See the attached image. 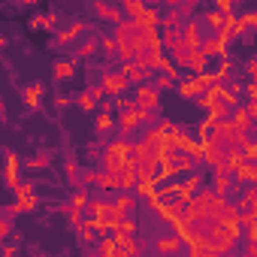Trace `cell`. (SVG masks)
<instances>
[{
  "instance_id": "obj_6",
  "label": "cell",
  "mask_w": 257,
  "mask_h": 257,
  "mask_svg": "<svg viewBox=\"0 0 257 257\" xmlns=\"http://www.w3.org/2000/svg\"><path fill=\"white\" fill-rule=\"evenodd\" d=\"M19 173H22V158H19L16 152H10V155H7V170H4V182H7L10 191H16V188L22 185Z\"/></svg>"
},
{
  "instance_id": "obj_27",
  "label": "cell",
  "mask_w": 257,
  "mask_h": 257,
  "mask_svg": "<svg viewBox=\"0 0 257 257\" xmlns=\"http://www.w3.org/2000/svg\"><path fill=\"white\" fill-rule=\"evenodd\" d=\"M137 230H140L137 218H121L115 224V236H137Z\"/></svg>"
},
{
  "instance_id": "obj_58",
  "label": "cell",
  "mask_w": 257,
  "mask_h": 257,
  "mask_svg": "<svg viewBox=\"0 0 257 257\" xmlns=\"http://www.w3.org/2000/svg\"><path fill=\"white\" fill-rule=\"evenodd\" d=\"M224 257H236V254H224Z\"/></svg>"
},
{
  "instance_id": "obj_54",
  "label": "cell",
  "mask_w": 257,
  "mask_h": 257,
  "mask_svg": "<svg viewBox=\"0 0 257 257\" xmlns=\"http://www.w3.org/2000/svg\"><path fill=\"white\" fill-rule=\"evenodd\" d=\"M242 109H245V112H248V118H251V121H254V118H257V100H248V103H245V106H242Z\"/></svg>"
},
{
  "instance_id": "obj_34",
  "label": "cell",
  "mask_w": 257,
  "mask_h": 257,
  "mask_svg": "<svg viewBox=\"0 0 257 257\" xmlns=\"http://www.w3.org/2000/svg\"><path fill=\"white\" fill-rule=\"evenodd\" d=\"M22 167H28V170H34V173H43V170H49V155H37V158H31V161H25Z\"/></svg>"
},
{
  "instance_id": "obj_8",
  "label": "cell",
  "mask_w": 257,
  "mask_h": 257,
  "mask_svg": "<svg viewBox=\"0 0 257 257\" xmlns=\"http://www.w3.org/2000/svg\"><path fill=\"white\" fill-rule=\"evenodd\" d=\"M179 37H182V46H188V49H200V43H203L200 22H197V19L185 22V25H182V31H179Z\"/></svg>"
},
{
  "instance_id": "obj_52",
  "label": "cell",
  "mask_w": 257,
  "mask_h": 257,
  "mask_svg": "<svg viewBox=\"0 0 257 257\" xmlns=\"http://www.w3.org/2000/svg\"><path fill=\"white\" fill-rule=\"evenodd\" d=\"M242 91H245V97H248V100H257V82H254V79H251V82H245V85H242Z\"/></svg>"
},
{
  "instance_id": "obj_57",
  "label": "cell",
  "mask_w": 257,
  "mask_h": 257,
  "mask_svg": "<svg viewBox=\"0 0 257 257\" xmlns=\"http://www.w3.org/2000/svg\"><path fill=\"white\" fill-rule=\"evenodd\" d=\"M0 115H4V100H0Z\"/></svg>"
},
{
  "instance_id": "obj_41",
  "label": "cell",
  "mask_w": 257,
  "mask_h": 257,
  "mask_svg": "<svg viewBox=\"0 0 257 257\" xmlns=\"http://www.w3.org/2000/svg\"><path fill=\"white\" fill-rule=\"evenodd\" d=\"M79 236H82V242H88V245H97V239H100V236L91 230V224H88V221H82V227H79Z\"/></svg>"
},
{
  "instance_id": "obj_19",
  "label": "cell",
  "mask_w": 257,
  "mask_h": 257,
  "mask_svg": "<svg viewBox=\"0 0 257 257\" xmlns=\"http://www.w3.org/2000/svg\"><path fill=\"white\" fill-rule=\"evenodd\" d=\"M82 31H85V22H73L70 28H61V31L55 34V46H70Z\"/></svg>"
},
{
  "instance_id": "obj_36",
  "label": "cell",
  "mask_w": 257,
  "mask_h": 257,
  "mask_svg": "<svg viewBox=\"0 0 257 257\" xmlns=\"http://www.w3.org/2000/svg\"><path fill=\"white\" fill-rule=\"evenodd\" d=\"M76 103H79V106H82V109H85V112H94V109H97V100H94V97H91V94H88V88H85V91H79V94H76Z\"/></svg>"
},
{
  "instance_id": "obj_45",
  "label": "cell",
  "mask_w": 257,
  "mask_h": 257,
  "mask_svg": "<svg viewBox=\"0 0 257 257\" xmlns=\"http://www.w3.org/2000/svg\"><path fill=\"white\" fill-rule=\"evenodd\" d=\"M0 257H19V242H4L0 245Z\"/></svg>"
},
{
  "instance_id": "obj_2",
  "label": "cell",
  "mask_w": 257,
  "mask_h": 257,
  "mask_svg": "<svg viewBox=\"0 0 257 257\" xmlns=\"http://www.w3.org/2000/svg\"><path fill=\"white\" fill-rule=\"evenodd\" d=\"M134 109L161 112V94L152 88V82H143V85H137V94H134Z\"/></svg>"
},
{
  "instance_id": "obj_55",
  "label": "cell",
  "mask_w": 257,
  "mask_h": 257,
  "mask_svg": "<svg viewBox=\"0 0 257 257\" xmlns=\"http://www.w3.org/2000/svg\"><path fill=\"white\" fill-rule=\"evenodd\" d=\"M88 94H91L94 100H106V94H103V88H100V85H91V88H88Z\"/></svg>"
},
{
  "instance_id": "obj_13",
  "label": "cell",
  "mask_w": 257,
  "mask_h": 257,
  "mask_svg": "<svg viewBox=\"0 0 257 257\" xmlns=\"http://www.w3.org/2000/svg\"><path fill=\"white\" fill-rule=\"evenodd\" d=\"M176 91H179V97H185V100H197L200 94H206L197 76H191V79H182V82L176 85Z\"/></svg>"
},
{
  "instance_id": "obj_50",
  "label": "cell",
  "mask_w": 257,
  "mask_h": 257,
  "mask_svg": "<svg viewBox=\"0 0 257 257\" xmlns=\"http://www.w3.org/2000/svg\"><path fill=\"white\" fill-rule=\"evenodd\" d=\"M10 233H13V224H10V218H4V215H0V239H10Z\"/></svg>"
},
{
  "instance_id": "obj_32",
  "label": "cell",
  "mask_w": 257,
  "mask_h": 257,
  "mask_svg": "<svg viewBox=\"0 0 257 257\" xmlns=\"http://www.w3.org/2000/svg\"><path fill=\"white\" fill-rule=\"evenodd\" d=\"M182 43V37H179V31H164L161 34V49H167V52H173L176 46Z\"/></svg>"
},
{
  "instance_id": "obj_15",
  "label": "cell",
  "mask_w": 257,
  "mask_h": 257,
  "mask_svg": "<svg viewBox=\"0 0 257 257\" xmlns=\"http://www.w3.org/2000/svg\"><path fill=\"white\" fill-rule=\"evenodd\" d=\"M227 124L233 127V131H239V134H251V124H254V121H251V118H248V112L239 106V109H233V112H230Z\"/></svg>"
},
{
  "instance_id": "obj_9",
  "label": "cell",
  "mask_w": 257,
  "mask_h": 257,
  "mask_svg": "<svg viewBox=\"0 0 257 257\" xmlns=\"http://www.w3.org/2000/svg\"><path fill=\"white\" fill-rule=\"evenodd\" d=\"M118 73L124 76V82H127V85H143V82H149V76H152V73H146V70H140V67H137L134 61H124Z\"/></svg>"
},
{
  "instance_id": "obj_31",
  "label": "cell",
  "mask_w": 257,
  "mask_h": 257,
  "mask_svg": "<svg viewBox=\"0 0 257 257\" xmlns=\"http://www.w3.org/2000/svg\"><path fill=\"white\" fill-rule=\"evenodd\" d=\"M97 254H100V257H112V254H115V239H112V233L97 239Z\"/></svg>"
},
{
  "instance_id": "obj_53",
  "label": "cell",
  "mask_w": 257,
  "mask_h": 257,
  "mask_svg": "<svg viewBox=\"0 0 257 257\" xmlns=\"http://www.w3.org/2000/svg\"><path fill=\"white\" fill-rule=\"evenodd\" d=\"M70 103H73V97H70V94H58V97H55V106H58V109H67Z\"/></svg>"
},
{
  "instance_id": "obj_42",
  "label": "cell",
  "mask_w": 257,
  "mask_h": 257,
  "mask_svg": "<svg viewBox=\"0 0 257 257\" xmlns=\"http://www.w3.org/2000/svg\"><path fill=\"white\" fill-rule=\"evenodd\" d=\"M64 176H67L73 185H79V179H82V173H79V167H76L73 161H67V167H64Z\"/></svg>"
},
{
  "instance_id": "obj_39",
  "label": "cell",
  "mask_w": 257,
  "mask_h": 257,
  "mask_svg": "<svg viewBox=\"0 0 257 257\" xmlns=\"http://www.w3.org/2000/svg\"><path fill=\"white\" fill-rule=\"evenodd\" d=\"M137 115H140V124H146V127H155V124L161 121V112H149V109H137Z\"/></svg>"
},
{
  "instance_id": "obj_26",
  "label": "cell",
  "mask_w": 257,
  "mask_h": 257,
  "mask_svg": "<svg viewBox=\"0 0 257 257\" xmlns=\"http://www.w3.org/2000/svg\"><path fill=\"white\" fill-rule=\"evenodd\" d=\"M215 197H227L233 191V179L230 176H212V188H209Z\"/></svg>"
},
{
  "instance_id": "obj_43",
  "label": "cell",
  "mask_w": 257,
  "mask_h": 257,
  "mask_svg": "<svg viewBox=\"0 0 257 257\" xmlns=\"http://www.w3.org/2000/svg\"><path fill=\"white\" fill-rule=\"evenodd\" d=\"M70 209H82V212L88 209V197H85V191H76V194H73V200H70Z\"/></svg>"
},
{
  "instance_id": "obj_37",
  "label": "cell",
  "mask_w": 257,
  "mask_h": 257,
  "mask_svg": "<svg viewBox=\"0 0 257 257\" xmlns=\"http://www.w3.org/2000/svg\"><path fill=\"white\" fill-rule=\"evenodd\" d=\"M64 215H67V221H70V227H82V221H85V212L82 209H70V206H64Z\"/></svg>"
},
{
  "instance_id": "obj_40",
  "label": "cell",
  "mask_w": 257,
  "mask_h": 257,
  "mask_svg": "<svg viewBox=\"0 0 257 257\" xmlns=\"http://www.w3.org/2000/svg\"><path fill=\"white\" fill-rule=\"evenodd\" d=\"M13 194H16V200H31V197H37V188H34L31 182H22Z\"/></svg>"
},
{
  "instance_id": "obj_47",
  "label": "cell",
  "mask_w": 257,
  "mask_h": 257,
  "mask_svg": "<svg viewBox=\"0 0 257 257\" xmlns=\"http://www.w3.org/2000/svg\"><path fill=\"white\" fill-rule=\"evenodd\" d=\"M97 176H100V170H85L79 182H82V185H97Z\"/></svg>"
},
{
  "instance_id": "obj_29",
  "label": "cell",
  "mask_w": 257,
  "mask_h": 257,
  "mask_svg": "<svg viewBox=\"0 0 257 257\" xmlns=\"http://www.w3.org/2000/svg\"><path fill=\"white\" fill-rule=\"evenodd\" d=\"M155 70H161V73H164V76H167V79H170V82H176V79H179V76H182V73H179V70H176V67H173V61H170V58H167V55H164V58H161V61H158V67H155Z\"/></svg>"
},
{
  "instance_id": "obj_59",
  "label": "cell",
  "mask_w": 257,
  "mask_h": 257,
  "mask_svg": "<svg viewBox=\"0 0 257 257\" xmlns=\"http://www.w3.org/2000/svg\"><path fill=\"white\" fill-rule=\"evenodd\" d=\"M0 245H4V239H0Z\"/></svg>"
},
{
  "instance_id": "obj_46",
  "label": "cell",
  "mask_w": 257,
  "mask_h": 257,
  "mask_svg": "<svg viewBox=\"0 0 257 257\" xmlns=\"http://www.w3.org/2000/svg\"><path fill=\"white\" fill-rule=\"evenodd\" d=\"M100 49H103L109 58H115V40H112V37H103V40H100Z\"/></svg>"
},
{
  "instance_id": "obj_20",
  "label": "cell",
  "mask_w": 257,
  "mask_h": 257,
  "mask_svg": "<svg viewBox=\"0 0 257 257\" xmlns=\"http://www.w3.org/2000/svg\"><path fill=\"white\" fill-rule=\"evenodd\" d=\"M22 97H25V106H28V109H40V106H43V97H46V88H43L40 82H34V85L25 88Z\"/></svg>"
},
{
  "instance_id": "obj_51",
  "label": "cell",
  "mask_w": 257,
  "mask_h": 257,
  "mask_svg": "<svg viewBox=\"0 0 257 257\" xmlns=\"http://www.w3.org/2000/svg\"><path fill=\"white\" fill-rule=\"evenodd\" d=\"M245 76H248V82L257 76V58H248V61H245Z\"/></svg>"
},
{
  "instance_id": "obj_14",
  "label": "cell",
  "mask_w": 257,
  "mask_h": 257,
  "mask_svg": "<svg viewBox=\"0 0 257 257\" xmlns=\"http://www.w3.org/2000/svg\"><path fill=\"white\" fill-rule=\"evenodd\" d=\"M115 124H118V131H121V140H124V137H131V134L137 131V127H140V115H137V109H131V112H121Z\"/></svg>"
},
{
  "instance_id": "obj_17",
  "label": "cell",
  "mask_w": 257,
  "mask_h": 257,
  "mask_svg": "<svg viewBox=\"0 0 257 257\" xmlns=\"http://www.w3.org/2000/svg\"><path fill=\"white\" fill-rule=\"evenodd\" d=\"M52 76H55L58 82L73 79V76H76V61H73V58H58L55 67H52Z\"/></svg>"
},
{
  "instance_id": "obj_11",
  "label": "cell",
  "mask_w": 257,
  "mask_h": 257,
  "mask_svg": "<svg viewBox=\"0 0 257 257\" xmlns=\"http://www.w3.org/2000/svg\"><path fill=\"white\" fill-rule=\"evenodd\" d=\"M179 185H182V194L191 200V197H194V194H197V191L206 185V176H203V170H194V173H188V176H185Z\"/></svg>"
},
{
  "instance_id": "obj_35",
  "label": "cell",
  "mask_w": 257,
  "mask_h": 257,
  "mask_svg": "<svg viewBox=\"0 0 257 257\" xmlns=\"http://www.w3.org/2000/svg\"><path fill=\"white\" fill-rule=\"evenodd\" d=\"M94 127H97L100 134L112 131V127H115V118H112V112H100V115H97V121H94Z\"/></svg>"
},
{
  "instance_id": "obj_5",
  "label": "cell",
  "mask_w": 257,
  "mask_h": 257,
  "mask_svg": "<svg viewBox=\"0 0 257 257\" xmlns=\"http://www.w3.org/2000/svg\"><path fill=\"white\" fill-rule=\"evenodd\" d=\"M242 194L233 200V206H236V212L239 215H248V212H257V188L254 185H245V188H239Z\"/></svg>"
},
{
  "instance_id": "obj_48",
  "label": "cell",
  "mask_w": 257,
  "mask_h": 257,
  "mask_svg": "<svg viewBox=\"0 0 257 257\" xmlns=\"http://www.w3.org/2000/svg\"><path fill=\"white\" fill-rule=\"evenodd\" d=\"M215 13L230 16V13H233V0H218V4H215Z\"/></svg>"
},
{
  "instance_id": "obj_44",
  "label": "cell",
  "mask_w": 257,
  "mask_h": 257,
  "mask_svg": "<svg viewBox=\"0 0 257 257\" xmlns=\"http://www.w3.org/2000/svg\"><path fill=\"white\" fill-rule=\"evenodd\" d=\"M152 88H155V91L161 94V91H170V88H176V82H170L167 76H158V79L152 82Z\"/></svg>"
},
{
  "instance_id": "obj_60",
  "label": "cell",
  "mask_w": 257,
  "mask_h": 257,
  "mask_svg": "<svg viewBox=\"0 0 257 257\" xmlns=\"http://www.w3.org/2000/svg\"><path fill=\"white\" fill-rule=\"evenodd\" d=\"M242 257H245V254H242Z\"/></svg>"
},
{
  "instance_id": "obj_21",
  "label": "cell",
  "mask_w": 257,
  "mask_h": 257,
  "mask_svg": "<svg viewBox=\"0 0 257 257\" xmlns=\"http://www.w3.org/2000/svg\"><path fill=\"white\" fill-rule=\"evenodd\" d=\"M131 209H137V197L134 194H118L115 200H112V212L118 215V218H127V212Z\"/></svg>"
},
{
  "instance_id": "obj_38",
  "label": "cell",
  "mask_w": 257,
  "mask_h": 257,
  "mask_svg": "<svg viewBox=\"0 0 257 257\" xmlns=\"http://www.w3.org/2000/svg\"><path fill=\"white\" fill-rule=\"evenodd\" d=\"M236 22L245 28V34L251 31V28H257V13L254 10H248V13H242V16H236Z\"/></svg>"
},
{
  "instance_id": "obj_7",
  "label": "cell",
  "mask_w": 257,
  "mask_h": 257,
  "mask_svg": "<svg viewBox=\"0 0 257 257\" xmlns=\"http://www.w3.org/2000/svg\"><path fill=\"white\" fill-rule=\"evenodd\" d=\"M112 239H115V251L121 257H143V245L137 242V236H115L112 233Z\"/></svg>"
},
{
  "instance_id": "obj_28",
  "label": "cell",
  "mask_w": 257,
  "mask_h": 257,
  "mask_svg": "<svg viewBox=\"0 0 257 257\" xmlns=\"http://www.w3.org/2000/svg\"><path fill=\"white\" fill-rule=\"evenodd\" d=\"M161 25H164V31H182V16L176 13V10H167V16L161 19Z\"/></svg>"
},
{
  "instance_id": "obj_12",
  "label": "cell",
  "mask_w": 257,
  "mask_h": 257,
  "mask_svg": "<svg viewBox=\"0 0 257 257\" xmlns=\"http://www.w3.org/2000/svg\"><path fill=\"white\" fill-rule=\"evenodd\" d=\"M91 10L103 19V22H112V25H121L124 22V16H121V10L118 7H112V4H100V0H94L91 4Z\"/></svg>"
},
{
  "instance_id": "obj_18",
  "label": "cell",
  "mask_w": 257,
  "mask_h": 257,
  "mask_svg": "<svg viewBox=\"0 0 257 257\" xmlns=\"http://www.w3.org/2000/svg\"><path fill=\"white\" fill-rule=\"evenodd\" d=\"M137 25H140L143 31H158V28H161V10H158V7H146L143 16L137 19Z\"/></svg>"
},
{
  "instance_id": "obj_16",
  "label": "cell",
  "mask_w": 257,
  "mask_h": 257,
  "mask_svg": "<svg viewBox=\"0 0 257 257\" xmlns=\"http://www.w3.org/2000/svg\"><path fill=\"white\" fill-rule=\"evenodd\" d=\"M200 52L206 55V61H209V58H224V55H227V46H224L218 37H203Z\"/></svg>"
},
{
  "instance_id": "obj_30",
  "label": "cell",
  "mask_w": 257,
  "mask_h": 257,
  "mask_svg": "<svg viewBox=\"0 0 257 257\" xmlns=\"http://www.w3.org/2000/svg\"><path fill=\"white\" fill-rule=\"evenodd\" d=\"M97 188H100L103 194H109V191H118V176L100 173V176H97Z\"/></svg>"
},
{
  "instance_id": "obj_24",
  "label": "cell",
  "mask_w": 257,
  "mask_h": 257,
  "mask_svg": "<svg viewBox=\"0 0 257 257\" xmlns=\"http://www.w3.org/2000/svg\"><path fill=\"white\" fill-rule=\"evenodd\" d=\"M203 25H209V34L215 37L218 31H224V16L215 13V10H206V13H203ZM203 25H200V28H203ZM209 34H206V37H209Z\"/></svg>"
},
{
  "instance_id": "obj_3",
  "label": "cell",
  "mask_w": 257,
  "mask_h": 257,
  "mask_svg": "<svg viewBox=\"0 0 257 257\" xmlns=\"http://www.w3.org/2000/svg\"><path fill=\"white\" fill-rule=\"evenodd\" d=\"M100 88H103L106 97H121L127 91V82L118 70H112V73H100Z\"/></svg>"
},
{
  "instance_id": "obj_1",
  "label": "cell",
  "mask_w": 257,
  "mask_h": 257,
  "mask_svg": "<svg viewBox=\"0 0 257 257\" xmlns=\"http://www.w3.org/2000/svg\"><path fill=\"white\" fill-rule=\"evenodd\" d=\"M131 152H134V143H127V140H115L103 149V170L100 173H109V176H118L127 161H131Z\"/></svg>"
},
{
  "instance_id": "obj_33",
  "label": "cell",
  "mask_w": 257,
  "mask_h": 257,
  "mask_svg": "<svg viewBox=\"0 0 257 257\" xmlns=\"http://www.w3.org/2000/svg\"><path fill=\"white\" fill-rule=\"evenodd\" d=\"M137 197H143V200H149V197H158V182H137Z\"/></svg>"
},
{
  "instance_id": "obj_10",
  "label": "cell",
  "mask_w": 257,
  "mask_h": 257,
  "mask_svg": "<svg viewBox=\"0 0 257 257\" xmlns=\"http://www.w3.org/2000/svg\"><path fill=\"white\" fill-rule=\"evenodd\" d=\"M230 179H233V185H236V188L254 185V182H257V167H254V164H242L239 170H233V173H230Z\"/></svg>"
},
{
  "instance_id": "obj_25",
  "label": "cell",
  "mask_w": 257,
  "mask_h": 257,
  "mask_svg": "<svg viewBox=\"0 0 257 257\" xmlns=\"http://www.w3.org/2000/svg\"><path fill=\"white\" fill-rule=\"evenodd\" d=\"M100 52V40L97 37H85L79 46H76V58H94Z\"/></svg>"
},
{
  "instance_id": "obj_49",
  "label": "cell",
  "mask_w": 257,
  "mask_h": 257,
  "mask_svg": "<svg viewBox=\"0 0 257 257\" xmlns=\"http://www.w3.org/2000/svg\"><path fill=\"white\" fill-rule=\"evenodd\" d=\"M115 109H118V112H131V109H134V100H127V97H115Z\"/></svg>"
},
{
  "instance_id": "obj_56",
  "label": "cell",
  "mask_w": 257,
  "mask_h": 257,
  "mask_svg": "<svg viewBox=\"0 0 257 257\" xmlns=\"http://www.w3.org/2000/svg\"><path fill=\"white\" fill-rule=\"evenodd\" d=\"M7 46H10V40H7L4 34H0V49H7Z\"/></svg>"
},
{
  "instance_id": "obj_22",
  "label": "cell",
  "mask_w": 257,
  "mask_h": 257,
  "mask_svg": "<svg viewBox=\"0 0 257 257\" xmlns=\"http://www.w3.org/2000/svg\"><path fill=\"white\" fill-rule=\"evenodd\" d=\"M206 67H209V61H206V55H203L200 49H191V52H188V70H185V73H194V76H203V73H206Z\"/></svg>"
},
{
  "instance_id": "obj_4",
  "label": "cell",
  "mask_w": 257,
  "mask_h": 257,
  "mask_svg": "<svg viewBox=\"0 0 257 257\" xmlns=\"http://www.w3.org/2000/svg\"><path fill=\"white\" fill-rule=\"evenodd\" d=\"M182 248H185V242L176 233H164V236L155 239V251L161 257H176V254H182Z\"/></svg>"
},
{
  "instance_id": "obj_23",
  "label": "cell",
  "mask_w": 257,
  "mask_h": 257,
  "mask_svg": "<svg viewBox=\"0 0 257 257\" xmlns=\"http://www.w3.org/2000/svg\"><path fill=\"white\" fill-rule=\"evenodd\" d=\"M31 28H37V31H55L58 28V16L55 13H37L31 19Z\"/></svg>"
}]
</instances>
